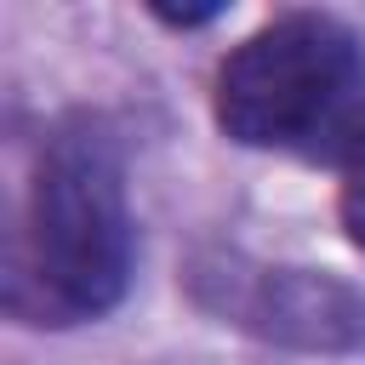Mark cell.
<instances>
[{
	"label": "cell",
	"instance_id": "cell-2",
	"mask_svg": "<svg viewBox=\"0 0 365 365\" xmlns=\"http://www.w3.org/2000/svg\"><path fill=\"white\" fill-rule=\"evenodd\" d=\"M211 108L222 137L348 177L365 165V46L325 11H285L217 63Z\"/></svg>",
	"mask_w": 365,
	"mask_h": 365
},
{
	"label": "cell",
	"instance_id": "cell-1",
	"mask_svg": "<svg viewBox=\"0 0 365 365\" xmlns=\"http://www.w3.org/2000/svg\"><path fill=\"white\" fill-rule=\"evenodd\" d=\"M131 279V205L120 143L97 114L46 131L29 194L6 228V308L23 325L103 319Z\"/></svg>",
	"mask_w": 365,
	"mask_h": 365
},
{
	"label": "cell",
	"instance_id": "cell-5",
	"mask_svg": "<svg viewBox=\"0 0 365 365\" xmlns=\"http://www.w3.org/2000/svg\"><path fill=\"white\" fill-rule=\"evenodd\" d=\"M160 23H171V29H200V23H211V17H222V6H148Z\"/></svg>",
	"mask_w": 365,
	"mask_h": 365
},
{
	"label": "cell",
	"instance_id": "cell-3",
	"mask_svg": "<svg viewBox=\"0 0 365 365\" xmlns=\"http://www.w3.org/2000/svg\"><path fill=\"white\" fill-rule=\"evenodd\" d=\"M188 291L217 319H234L279 348L354 354L365 342V291L325 268H268L240 251H205L188 268Z\"/></svg>",
	"mask_w": 365,
	"mask_h": 365
},
{
	"label": "cell",
	"instance_id": "cell-4",
	"mask_svg": "<svg viewBox=\"0 0 365 365\" xmlns=\"http://www.w3.org/2000/svg\"><path fill=\"white\" fill-rule=\"evenodd\" d=\"M336 211H342L348 240H354V245H365V165L342 177V188H336Z\"/></svg>",
	"mask_w": 365,
	"mask_h": 365
}]
</instances>
